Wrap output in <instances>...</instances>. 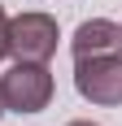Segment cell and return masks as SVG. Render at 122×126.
Instances as JSON below:
<instances>
[{"mask_svg": "<svg viewBox=\"0 0 122 126\" xmlns=\"http://www.w3.org/2000/svg\"><path fill=\"white\" fill-rule=\"evenodd\" d=\"M9 57V13H4V4H0V61Z\"/></svg>", "mask_w": 122, "mask_h": 126, "instance_id": "5b68a950", "label": "cell"}, {"mask_svg": "<svg viewBox=\"0 0 122 126\" xmlns=\"http://www.w3.org/2000/svg\"><path fill=\"white\" fill-rule=\"evenodd\" d=\"M57 17L39 9H26L18 17H9V57L13 61H48L57 52Z\"/></svg>", "mask_w": 122, "mask_h": 126, "instance_id": "3957f363", "label": "cell"}, {"mask_svg": "<svg viewBox=\"0 0 122 126\" xmlns=\"http://www.w3.org/2000/svg\"><path fill=\"white\" fill-rule=\"evenodd\" d=\"M74 87L87 104L118 109L122 104V52L105 57H74Z\"/></svg>", "mask_w": 122, "mask_h": 126, "instance_id": "7a4b0ae2", "label": "cell"}, {"mask_svg": "<svg viewBox=\"0 0 122 126\" xmlns=\"http://www.w3.org/2000/svg\"><path fill=\"white\" fill-rule=\"evenodd\" d=\"M70 52H74V57H105V52H122V26L109 22V17H87V22H79V31H74Z\"/></svg>", "mask_w": 122, "mask_h": 126, "instance_id": "277c9868", "label": "cell"}, {"mask_svg": "<svg viewBox=\"0 0 122 126\" xmlns=\"http://www.w3.org/2000/svg\"><path fill=\"white\" fill-rule=\"evenodd\" d=\"M0 113H4V104H0Z\"/></svg>", "mask_w": 122, "mask_h": 126, "instance_id": "52a82bcc", "label": "cell"}, {"mask_svg": "<svg viewBox=\"0 0 122 126\" xmlns=\"http://www.w3.org/2000/svg\"><path fill=\"white\" fill-rule=\"evenodd\" d=\"M4 113H44L52 104V70L48 61H13L0 78Z\"/></svg>", "mask_w": 122, "mask_h": 126, "instance_id": "6da1fadb", "label": "cell"}, {"mask_svg": "<svg viewBox=\"0 0 122 126\" xmlns=\"http://www.w3.org/2000/svg\"><path fill=\"white\" fill-rule=\"evenodd\" d=\"M65 126H96V122H87V117H79V122H65Z\"/></svg>", "mask_w": 122, "mask_h": 126, "instance_id": "8992f818", "label": "cell"}, {"mask_svg": "<svg viewBox=\"0 0 122 126\" xmlns=\"http://www.w3.org/2000/svg\"><path fill=\"white\" fill-rule=\"evenodd\" d=\"M118 26H122V22H118Z\"/></svg>", "mask_w": 122, "mask_h": 126, "instance_id": "ba28073f", "label": "cell"}]
</instances>
